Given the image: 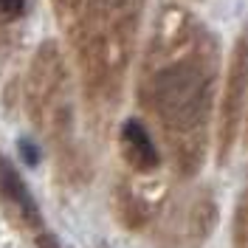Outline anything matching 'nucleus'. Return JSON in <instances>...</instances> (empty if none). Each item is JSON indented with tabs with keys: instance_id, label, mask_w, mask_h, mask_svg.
I'll return each mask as SVG.
<instances>
[{
	"instance_id": "nucleus-1",
	"label": "nucleus",
	"mask_w": 248,
	"mask_h": 248,
	"mask_svg": "<svg viewBox=\"0 0 248 248\" xmlns=\"http://www.w3.org/2000/svg\"><path fill=\"white\" fill-rule=\"evenodd\" d=\"M215 96V43L201 23L167 12L144 71V102L161 122L184 175L201 167Z\"/></svg>"
},
{
	"instance_id": "nucleus-2",
	"label": "nucleus",
	"mask_w": 248,
	"mask_h": 248,
	"mask_svg": "<svg viewBox=\"0 0 248 248\" xmlns=\"http://www.w3.org/2000/svg\"><path fill=\"white\" fill-rule=\"evenodd\" d=\"M141 6L144 0H57L60 23H68L82 68L88 65L93 99H119Z\"/></svg>"
},
{
	"instance_id": "nucleus-3",
	"label": "nucleus",
	"mask_w": 248,
	"mask_h": 248,
	"mask_svg": "<svg viewBox=\"0 0 248 248\" xmlns=\"http://www.w3.org/2000/svg\"><path fill=\"white\" fill-rule=\"evenodd\" d=\"M248 93V23L243 26L237 46H234L232 62H229V79H226V91H223V102H220V161H226L232 153L237 133H240V119H243V102Z\"/></svg>"
},
{
	"instance_id": "nucleus-4",
	"label": "nucleus",
	"mask_w": 248,
	"mask_h": 248,
	"mask_svg": "<svg viewBox=\"0 0 248 248\" xmlns=\"http://www.w3.org/2000/svg\"><path fill=\"white\" fill-rule=\"evenodd\" d=\"M0 195L17 209V215L23 220V226L31 232L37 248H62L60 240L48 232L46 220H43V212H40V206L34 201V195L29 192L26 181L17 175V170L3 158V155H0Z\"/></svg>"
},
{
	"instance_id": "nucleus-5",
	"label": "nucleus",
	"mask_w": 248,
	"mask_h": 248,
	"mask_svg": "<svg viewBox=\"0 0 248 248\" xmlns=\"http://www.w3.org/2000/svg\"><path fill=\"white\" fill-rule=\"evenodd\" d=\"M119 147H122V158L127 161V167L136 172H153L161 161L153 144V136L147 133V127L139 119H127L122 124Z\"/></svg>"
},
{
	"instance_id": "nucleus-6",
	"label": "nucleus",
	"mask_w": 248,
	"mask_h": 248,
	"mask_svg": "<svg viewBox=\"0 0 248 248\" xmlns=\"http://www.w3.org/2000/svg\"><path fill=\"white\" fill-rule=\"evenodd\" d=\"M119 212H122V220L130 226V229H141V226L150 220V209H147V203L136 201V198L127 195V192L119 195Z\"/></svg>"
},
{
	"instance_id": "nucleus-7",
	"label": "nucleus",
	"mask_w": 248,
	"mask_h": 248,
	"mask_svg": "<svg viewBox=\"0 0 248 248\" xmlns=\"http://www.w3.org/2000/svg\"><path fill=\"white\" fill-rule=\"evenodd\" d=\"M29 0H0V23H12L26 15Z\"/></svg>"
},
{
	"instance_id": "nucleus-8",
	"label": "nucleus",
	"mask_w": 248,
	"mask_h": 248,
	"mask_svg": "<svg viewBox=\"0 0 248 248\" xmlns=\"http://www.w3.org/2000/svg\"><path fill=\"white\" fill-rule=\"evenodd\" d=\"M17 153L23 158V164H29V167H37L40 164V147L29 139H20L17 141Z\"/></svg>"
}]
</instances>
